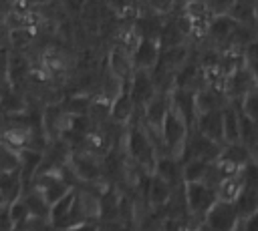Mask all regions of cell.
<instances>
[{"label": "cell", "instance_id": "7402d4cb", "mask_svg": "<svg viewBox=\"0 0 258 231\" xmlns=\"http://www.w3.org/2000/svg\"><path fill=\"white\" fill-rule=\"evenodd\" d=\"M10 171H20V157L16 149L0 141V175L10 173Z\"/></svg>", "mask_w": 258, "mask_h": 231}, {"label": "cell", "instance_id": "ffe728a7", "mask_svg": "<svg viewBox=\"0 0 258 231\" xmlns=\"http://www.w3.org/2000/svg\"><path fill=\"white\" fill-rule=\"evenodd\" d=\"M18 157H20V175H22L24 185L28 187L32 175H34L36 169L40 167L42 151H36V149H20V151H18Z\"/></svg>", "mask_w": 258, "mask_h": 231}, {"label": "cell", "instance_id": "44dd1931", "mask_svg": "<svg viewBox=\"0 0 258 231\" xmlns=\"http://www.w3.org/2000/svg\"><path fill=\"white\" fill-rule=\"evenodd\" d=\"M22 199H24V203H26V207H28V213L32 215V217H44V219H48V209H50V205L46 203V199H44V195L38 191V189H34V187H26L24 189V193H22Z\"/></svg>", "mask_w": 258, "mask_h": 231}, {"label": "cell", "instance_id": "4316f807", "mask_svg": "<svg viewBox=\"0 0 258 231\" xmlns=\"http://www.w3.org/2000/svg\"><path fill=\"white\" fill-rule=\"evenodd\" d=\"M240 227H242V231H258V211L240 219Z\"/></svg>", "mask_w": 258, "mask_h": 231}, {"label": "cell", "instance_id": "603a6c76", "mask_svg": "<svg viewBox=\"0 0 258 231\" xmlns=\"http://www.w3.org/2000/svg\"><path fill=\"white\" fill-rule=\"evenodd\" d=\"M238 108H240L248 119H252V121L258 123V88L250 90V92L238 102Z\"/></svg>", "mask_w": 258, "mask_h": 231}, {"label": "cell", "instance_id": "e0dca14e", "mask_svg": "<svg viewBox=\"0 0 258 231\" xmlns=\"http://www.w3.org/2000/svg\"><path fill=\"white\" fill-rule=\"evenodd\" d=\"M24 189H26V185L22 181L20 171H10V173L0 175V195H2V199H4L6 205L18 201L22 197Z\"/></svg>", "mask_w": 258, "mask_h": 231}, {"label": "cell", "instance_id": "d6986e66", "mask_svg": "<svg viewBox=\"0 0 258 231\" xmlns=\"http://www.w3.org/2000/svg\"><path fill=\"white\" fill-rule=\"evenodd\" d=\"M161 24H163L161 16L149 12V14L139 16V18L135 20L133 32H135L137 38H151V40H157V34H159V30H161Z\"/></svg>", "mask_w": 258, "mask_h": 231}, {"label": "cell", "instance_id": "3957f363", "mask_svg": "<svg viewBox=\"0 0 258 231\" xmlns=\"http://www.w3.org/2000/svg\"><path fill=\"white\" fill-rule=\"evenodd\" d=\"M240 223V217L236 213V207L232 201L216 199L212 207L202 217V231H234Z\"/></svg>", "mask_w": 258, "mask_h": 231}, {"label": "cell", "instance_id": "277c9868", "mask_svg": "<svg viewBox=\"0 0 258 231\" xmlns=\"http://www.w3.org/2000/svg\"><path fill=\"white\" fill-rule=\"evenodd\" d=\"M183 203H185V209L191 217H198L202 219L204 213L212 207V203L218 199L216 195V189L212 185H208L206 181H200V183H183Z\"/></svg>", "mask_w": 258, "mask_h": 231}, {"label": "cell", "instance_id": "5bb4252c", "mask_svg": "<svg viewBox=\"0 0 258 231\" xmlns=\"http://www.w3.org/2000/svg\"><path fill=\"white\" fill-rule=\"evenodd\" d=\"M236 26H238V22L230 14H226V16H214L210 20V24H208L206 34L212 40V44H230V38H232Z\"/></svg>", "mask_w": 258, "mask_h": 231}, {"label": "cell", "instance_id": "ba28073f", "mask_svg": "<svg viewBox=\"0 0 258 231\" xmlns=\"http://www.w3.org/2000/svg\"><path fill=\"white\" fill-rule=\"evenodd\" d=\"M169 96V106L181 117V121L189 127H194L196 117H198V108H196V92L187 90V88H171L167 92Z\"/></svg>", "mask_w": 258, "mask_h": 231}, {"label": "cell", "instance_id": "52a82bcc", "mask_svg": "<svg viewBox=\"0 0 258 231\" xmlns=\"http://www.w3.org/2000/svg\"><path fill=\"white\" fill-rule=\"evenodd\" d=\"M220 151H222V143L212 141V139H208V137H204V135H200L198 131L191 129L189 137H187V143H185L183 159L194 157V159H202L206 163H216L218 157H220Z\"/></svg>", "mask_w": 258, "mask_h": 231}, {"label": "cell", "instance_id": "ac0fdd59", "mask_svg": "<svg viewBox=\"0 0 258 231\" xmlns=\"http://www.w3.org/2000/svg\"><path fill=\"white\" fill-rule=\"evenodd\" d=\"M212 163H206L202 159H194L187 157L181 161V185L183 183H200L208 179V171H210Z\"/></svg>", "mask_w": 258, "mask_h": 231}, {"label": "cell", "instance_id": "8992f818", "mask_svg": "<svg viewBox=\"0 0 258 231\" xmlns=\"http://www.w3.org/2000/svg\"><path fill=\"white\" fill-rule=\"evenodd\" d=\"M125 86H127V92H129L137 110H141L157 92L153 78H151V72H147V70H133V74L129 76Z\"/></svg>", "mask_w": 258, "mask_h": 231}, {"label": "cell", "instance_id": "8fae6325", "mask_svg": "<svg viewBox=\"0 0 258 231\" xmlns=\"http://www.w3.org/2000/svg\"><path fill=\"white\" fill-rule=\"evenodd\" d=\"M171 195H173V187L167 185L163 179H159L157 175L149 173L147 181H145V189H143V197H145V203L151 207V209H161L165 207L169 201H171Z\"/></svg>", "mask_w": 258, "mask_h": 231}, {"label": "cell", "instance_id": "f546056e", "mask_svg": "<svg viewBox=\"0 0 258 231\" xmlns=\"http://www.w3.org/2000/svg\"><path fill=\"white\" fill-rule=\"evenodd\" d=\"M109 4L117 10V12H127L131 6V0H109Z\"/></svg>", "mask_w": 258, "mask_h": 231}, {"label": "cell", "instance_id": "7c38bea8", "mask_svg": "<svg viewBox=\"0 0 258 231\" xmlns=\"http://www.w3.org/2000/svg\"><path fill=\"white\" fill-rule=\"evenodd\" d=\"M135 112H137V108H135V104H133V100H131V96H129V92H127V86H125V88L111 100V104H109V119H111L115 125H119V127H127V125L133 121Z\"/></svg>", "mask_w": 258, "mask_h": 231}, {"label": "cell", "instance_id": "4fadbf2b", "mask_svg": "<svg viewBox=\"0 0 258 231\" xmlns=\"http://www.w3.org/2000/svg\"><path fill=\"white\" fill-rule=\"evenodd\" d=\"M194 131H198L200 135L222 143V110H208V112H200L196 117V123L191 127ZM224 145V143H222Z\"/></svg>", "mask_w": 258, "mask_h": 231}, {"label": "cell", "instance_id": "9c48e42d", "mask_svg": "<svg viewBox=\"0 0 258 231\" xmlns=\"http://www.w3.org/2000/svg\"><path fill=\"white\" fill-rule=\"evenodd\" d=\"M129 56H131L133 70L151 72L159 58V44H157V40H151V38H139Z\"/></svg>", "mask_w": 258, "mask_h": 231}, {"label": "cell", "instance_id": "7a4b0ae2", "mask_svg": "<svg viewBox=\"0 0 258 231\" xmlns=\"http://www.w3.org/2000/svg\"><path fill=\"white\" fill-rule=\"evenodd\" d=\"M189 137V127L181 121V117L169 106L165 112L161 127L157 131V145H159V155H171L175 159H183L185 155V143Z\"/></svg>", "mask_w": 258, "mask_h": 231}, {"label": "cell", "instance_id": "5b68a950", "mask_svg": "<svg viewBox=\"0 0 258 231\" xmlns=\"http://www.w3.org/2000/svg\"><path fill=\"white\" fill-rule=\"evenodd\" d=\"M220 86H222V90H224V94L228 96L230 102H240L250 90L258 88L256 86V80H254V76L250 72V68L246 66V62L240 64L238 68H234L230 74H226L222 78V84Z\"/></svg>", "mask_w": 258, "mask_h": 231}, {"label": "cell", "instance_id": "d4e9b609", "mask_svg": "<svg viewBox=\"0 0 258 231\" xmlns=\"http://www.w3.org/2000/svg\"><path fill=\"white\" fill-rule=\"evenodd\" d=\"M8 215H10L12 225L18 223V221H22V219H26V217L30 215V213H28V207H26V203H24L22 197H20L18 201H14V203L8 205Z\"/></svg>", "mask_w": 258, "mask_h": 231}, {"label": "cell", "instance_id": "9a60e30c", "mask_svg": "<svg viewBox=\"0 0 258 231\" xmlns=\"http://www.w3.org/2000/svg\"><path fill=\"white\" fill-rule=\"evenodd\" d=\"M153 175H157L159 179H163L167 185H181V161L171 157V155H159L155 161V167L151 171Z\"/></svg>", "mask_w": 258, "mask_h": 231}, {"label": "cell", "instance_id": "f1b7e54d", "mask_svg": "<svg viewBox=\"0 0 258 231\" xmlns=\"http://www.w3.org/2000/svg\"><path fill=\"white\" fill-rule=\"evenodd\" d=\"M0 231H12V221L8 215V205L0 207Z\"/></svg>", "mask_w": 258, "mask_h": 231}, {"label": "cell", "instance_id": "cb8c5ba5", "mask_svg": "<svg viewBox=\"0 0 258 231\" xmlns=\"http://www.w3.org/2000/svg\"><path fill=\"white\" fill-rule=\"evenodd\" d=\"M212 16H226L232 12L236 0H202Z\"/></svg>", "mask_w": 258, "mask_h": 231}, {"label": "cell", "instance_id": "30bf717a", "mask_svg": "<svg viewBox=\"0 0 258 231\" xmlns=\"http://www.w3.org/2000/svg\"><path fill=\"white\" fill-rule=\"evenodd\" d=\"M252 159H254L252 153H250L240 141H236V143H224V145H222V151H220V157H218L216 163H220L224 169H228V171H232V173H238V171H240L242 167H246Z\"/></svg>", "mask_w": 258, "mask_h": 231}, {"label": "cell", "instance_id": "6da1fadb", "mask_svg": "<svg viewBox=\"0 0 258 231\" xmlns=\"http://www.w3.org/2000/svg\"><path fill=\"white\" fill-rule=\"evenodd\" d=\"M123 139H125V153L131 159V163L137 165L141 171L151 173L159 157V151L147 129L141 123H129Z\"/></svg>", "mask_w": 258, "mask_h": 231}, {"label": "cell", "instance_id": "83f0119b", "mask_svg": "<svg viewBox=\"0 0 258 231\" xmlns=\"http://www.w3.org/2000/svg\"><path fill=\"white\" fill-rule=\"evenodd\" d=\"M67 231H99V221H81V223L69 227Z\"/></svg>", "mask_w": 258, "mask_h": 231}, {"label": "cell", "instance_id": "4dcf8cb0", "mask_svg": "<svg viewBox=\"0 0 258 231\" xmlns=\"http://www.w3.org/2000/svg\"><path fill=\"white\" fill-rule=\"evenodd\" d=\"M234 231H242V227H240V223L236 225V229H234Z\"/></svg>", "mask_w": 258, "mask_h": 231}, {"label": "cell", "instance_id": "1f68e13d", "mask_svg": "<svg viewBox=\"0 0 258 231\" xmlns=\"http://www.w3.org/2000/svg\"><path fill=\"white\" fill-rule=\"evenodd\" d=\"M187 2H191V0H187Z\"/></svg>", "mask_w": 258, "mask_h": 231}, {"label": "cell", "instance_id": "484cf974", "mask_svg": "<svg viewBox=\"0 0 258 231\" xmlns=\"http://www.w3.org/2000/svg\"><path fill=\"white\" fill-rule=\"evenodd\" d=\"M175 4H177V0H147L149 12L159 14V16H165L167 12H171Z\"/></svg>", "mask_w": 258, "mask_h": 231}, {"label": "cell", "instance_id": "2e32d148", "mask_svg": "<svg viewBox=\"0 0 258 231\" xmlns=\"http://www.w3.org/2000/svg\"><path fill=\"white\" fill-rule=\"evenodd\" d=\"M234 207L240 219L252 215L254 211H258V185H250V183H242L238 195L234 197Z\"/></svg>", "mask_w": 258, "mask_h": 231}]
</instances>
